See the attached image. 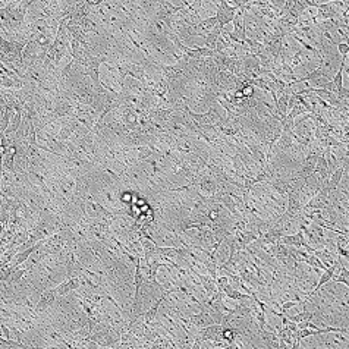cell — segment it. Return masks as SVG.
<instances>
[{"instance_id": "obj_6", "label": "cell", "mask_w": 349, "mask_h": 349, "mask_svg": "<svg viewBox=\"0 0 349 349\" xmlns=\"http://www.w3.org/2000/svg\"><path fill=\"white\" fill-rule=\"evenodd\" d=\"M56 298H58V295H56L55 289L44 291V292L41 293V298H40V301H39L36 310H37V311H44V310H47V308L56 301Z\"/></svg>"}, {"instance_id": "obj_12", "label": "cell", "mask_w": 349, "mask_h": 349, "mask_svg": "<svg viewBox=\"0 0 349 349\" xmlns=\"http://www.w3.org/2000/svg\"><path fill=\"white\" fill-rule=\"evenodd\" d=\"M37 248H40V244H37V245H33V247H28L27 250H24L22 252H19V254L17 255V257H18V258H17V261L14 263V266H12L11 269L17 270V267H18V266H21L24 261H27V258H28V257H30V255H31V254H33V252L37 250Z\"/></svg>"}, {"instance_id": "obj_9", "label": "cell", "mask_w": 349, "mask_h": 349, "mask_svg": "<svg viewBox=\"0 0 349 349\" xmlns=\"http://www.w3.org/2000/svg\"><path fill=\"white\" fill-rule=\"evenodd\" d=\"M21 123H22V110H21V112H17V113L14 115L12 122L9 123V128H8L6 132H5V136H6V138L14 136V135L17 134V131L19 129Z\"/></svg>"}, {"instance_id": "obj_8", "label": "cell", "mask_w": 349, "mask_h": 349, "mask_svg": "<svg viewBox=\"0 0 349 349\" xmlns=\"http://www.w3.org/2000/svg\"><path fill=\"white\" fill-rule=\"evenodd\" d=\"M167 295H169V291H166V292H164V293H163V295H161V296H160V298H158L151 307H150V310H148L147 312L142 314V320H144L145 324H150V323L154 320V317L157 315V311H158V308H160V304L166 299Z\"/></svg>"}, {"instance_id": "obj_10", "label": "cell", "mask_w": 349, "mask_h": 349, "mask_svg": "<svg viewBox=\"0 0 349 349\" xmlns=\"http://www.w3.org/2000/svg\"><path fill=\"white\" fill-rule=\"evenodd\" d=\"M314 315H315V311H312V310H304L302 312L295 314V315H286V314H285V317H286L289 321L296 323V324L304 323V321H310Z\"/></svg>"}, {"instance_id": "obj_11", "label": "cell", "mask_w": 349, "mask_h": 349, "mask_svg": "<svg viewBox=\"0 0 349 349\" xmlns=\"http://www.w3.org/2000/svg\"><path fill=\"white\" fill-rule=\"evenodd\" d=\"M331 280H333V282H337V283H343V285H346V286L349 288V270H348L343 264H340L339 269L336 270V273H334V276H333Z\"/></svg>"}, {"instance_id": "obj_3", "label": "cell", "mask_w": 349, "mask_h": 349, "mask_svg": "<svg viewBox=\"0 0 349 349\" xmlns=\"http://www.w3.org/2000/svg\"><path fill=\"white\" fill-rule=\"evenodd\" d=\"M280 244L288 245V247H293V248H301V247H307L308 244L305 242V236H304V231H298L295 235H283L280 239Z\"/></svg>"}, {"instance_id": "obj_18", "label": "cell", "mask_w": 349, "mask_h": 349, "mask_svg": "<svg viewBox=\"0 0 349 349\" xmlns=\"http://www.w3.org/2000/svg\"><path fill=\"white\" fill-rule=\"evenodd\" d=\"M194 3H200V0H194Z\"/></svg>"}, {"instance_id": "obj_7", "label": "cell", "mask_w": 349, "mask_h": 349, "mask_svg": "<svg viewBox=\"0 0 349 349\" xmlns=\"http://www.w3.org/2000/svg\"><path fill=\"white\" fill-rule=\"evenodd\" d=\"M222 33H223V28L216 24V27L206 36V39H204V47H209V49H212V50H216L217 40H219V37L222 36Z\"/></svg>"}, {"instance_id": "obj_19", "label": "cell", "mask_w": 349, "mask_h": 349, "mask_svg": "<svg viewBox=\"0 0 349 349\" xmlns=\"http://www.w3.org/2000/svg\"><path fill=\"white\" fill-rule=\"evenodd\" d=\"M346 117H348V119H349V112H348V113H346Z\"/></svg>"}, {"instance_id": "obj_15", "label": "cell", "mask_w": 349, "mask_h": 349, "mask_svg": "<svg viewBox=\"0 0 349 349\" xmlns=\"http://www.w3.org/2000/svg\"><path fill=\"white\" fill-rule=\"evenodd\" d=\"M0 330L3 331V334H5V339H9V340L12 339V336H11V331H9V329H8L6 326H3V324H2V326H0Z\"/></svg>"}, {"instance_id": "obj_13", "label": "cell", "mask_w": 349, "mask_h": 349, "mask_svg": "<svg viewBox=\"0 0 349 349\" xmlns=\"http://www.w3.org/2000/svg\"><path fill=\"white\" fill-rule=\"evenodd\" d=\"M24 274H25V270H14V269H12V273H11L8 282H11V283H18V282L22 279Z\"/></svg>"}, {"instance_id": "obj_14", "label": "cell", "mask_w": 349, "mask_h": 349, "mask_svg": "<svg viewBox=\"0 0 349 349\" xmlns=\"http://www.w3.org/2000/svg\"><path fill=\"white\" fill-rule=\"evenodd\" d=\"M336 47H337V52L340 53L342 58H346V56L349 55V44H348L346 41H345V43H337Z\"/></svg>"}, {"instance_id": "obj_4", "label": "cell", "mask_w": 349, "mask_h": 349, "mask_svg": "<svg viewBox=\"0 0 349 349\" xmlns=\"http://www.w3.org/2000/svg\"><path fill=\"white\" fill-rule=\"evenodd\" d=\"M190 321H191L194 326H197L198 329H204V327H209V326H212V324H217V323L214 321V318L212 317V314H210L209 311H206V310H201L200 314L191 315V317H190Z\"/></svg>"}, {"instance_id": "obj_1", "label": "cell", "mask_w": 349, "mask_h": 349, "mask_svg": "<svg viewBox=\"0 0 349 349\" xmlns=\"http://www.w3.org/2000/svg\"><path fill=\"white\" fill-rule=\"evenodd\" d=\"M238 11L239 9L236 6L231 5L228 0H220V3H217V14H216L217 25L225 28V25H228L229 22H233Z\"/></svg>"}, {"instance_id": "obj_16", "label": "cell", "mask_w": 349, "mask_h": 349, "mask_svg": "<svg viewBox=\"0 0 349 349\" xmlns=\"http://www.w3.org/2000/svg\"><path fill=\"white\" fill-rule=\"evenodd\" d=\"M330 2H333V0H320V5H323V3H330Z\"/></svg>"}, {"instance_id": "obj_17", "label": "cell", "mask_w": 349, "mask_h": 349, "mask_svg": "<svg viewBox=\"0 0 349 349\" xmlns=\"http://www.w3.org/2000/svg\"><path fill=\"white\" fill-rule=\"evenodd\" d=\"M232 349H241V348H239V346H238V345H236V343H235V345H233V346H232Z\"/></svg>"}, {"instance_id": "obj_2", "label": "cell", "mask_w": 349, "mask_h": 349, "mask_svg": "<svg viewBox=\"0 0 349 349\" xmlns=\"http://www.w3.org/2000/svg\"><path fill=\"white\" fill-rule=\"evenodd\" d=\"M342 264V258L339 257V258H336L334 261H333V264L331 266H329L324 271H323V274H321V277H320V280H318V283L314 286V289H312V292H310L308 293V296H312L314 293H317L318 291H320V288L323 286V285H326V283H329V282H331V279H333V276H334V273H336V270L339 269V266Z\"/></svg>"}, {"instance_id": "obj_5", "label": "cell", "mask_w": 349, "mask_h": 349, "mask_svg": "<svg viewBox=\"0 0 349 349\" xmlns=\"http://www.w3.org/2000/svg\"><path fill=\"white\" fill-rule=\"evenodd\" d=\"M78 288H79V279L78 277H71V279L65 280L63 283H60L59 286H56L55 292H56L58 296H65V295H68L69 292H72Z\"/></svg>"}]
</instances>
